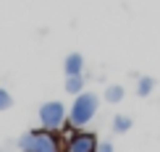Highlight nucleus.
Listing matches in <instances>:
<instances>
[{"label": "nucleus", "mask_w": 160, "mask_h": 152, "mask_svg": "<svg viewBox=\"0 0 160 152\" xmlns=\"http://www.w3.org/2000/svg\"><path fill=\"white\" fill-rule=\"evenodd\" d=\"M16 147L21 152H63V134L50 129H29L18 136Z\"/></svg>", "instance_id": "1"}, {"label": "nucleus", "mask_w": 160, "mask_h": 152, "mask_svg": "<svg viewBox=\"0 0 160 152\" xmlns=\"http://www.w3.org/2000/svg\"><path fill=\"white\" fill-rule=\"evenodd\" d=\"M100 110V97L95 95V92H82V95L74 97V102H71L68 108V123L74 129H87L92 123V118L97 115Z\"/></svg>", "instance_id": "2"}, {"label": "nucleus", "mask_w": 160, "mask_h": 152, "mask_svg": "<svg viewBox=\"0 0 160 152\" xmlns=\"http://www.w3.org/2000/svg\"><path fill=\"white\" fill-rule=\"evenodd\" d=\"M39 126L42 129H50V131H61L68 121V108L58 100H48L39 105Z\"/></svg>", "instance_id": "3"}, {"label": "nucleus", "mask_w": 160, "mask_h": 152, "mask_svg": "<svg viewBox=\"0 0 160 152\" xmlns=\"http://www.w3.org/2000/svg\"><path fill=\"white\" fill-rule=\"evenodd\" d=\"M97 134L87 129H74L63 136V152H97Z\"/></svg>", "instance_id": "4"}, {"label": "nucleus", "mask_w": 160, "mask_h": 152, "mask_svg": "<svg viewBox=\"0 0 160 152\" xmlns=\"http://www.w3.org/2000/svg\"><path fill=\"white\" fill-rule=\"evenodd\" d=\"M63 74L71 76V74H84V55L82 52H68L63 58Z\"/></svg>", "instance_id": "5"}, {"label": "nucleus", "mask_w": 160, "mask_h": 152, "mask_svg": "<svg viewBox=\"0 0 160 152\" xmlns=\"http://www.w3.org/2000/svg\"><path fill=\"white\" fill-rule=\"evenodd\" d=\"M84 84H87L84 74H71V76H66V81H63V89L68 92L71 97H76V95H82V92H84Z\"/></svg>", "instance_id": "6"}, {"label": "nucleus", "mask_w": 160, "mask_h": 152, "mask_svg": "<svg viewBox=\"0 0 160 152\" xmlns=\"http://www.w3.org/2000/svg\"><path fill=\"white\" fill-rule=\"evenodd\" d=\"M152 89H155V79H152V76H142L137 81V95L139 97H150Z\"/></svg>", "instance_id": "7"}, {"label": "nucleus", "mask_w": 160, "mask_h": 152, "mask_svg": "<svg viewBox=\"0 0 160 152\" xmlns=\"http://www.w3.org/2000/svg\"><path fill=\"white\" fill-rule=\"evenodd\" d=\"M123 97H126V89L121 87V84H110V87L105 89V100H108V102H113V105H116V102H121Z\"/></svg>", "instance_id": "8"}, {"label": "nucleus", "mask_w": 160, "mask_h": 152, "mask_svg": "<svg viewBox=\"0 0 160 152\" xmlns=\"http://www.w3.org/2000/svg\"><path fill=\"white\" fill-rule=\"evenodd\" d=\"M131 126H134V121H131L129 115H116L113 118V131H116V134H126Z\"/></svg>", "instance_id": "9"}, {"label": "nucleus", "mask_w": 160, "mask_h": 152, "mask_svg": "<svg viewBox=\"0 0 160 152\" xmlns=\"http://www.w3.org/2000/svg\"><path fill=\"white\" fill-rule=\"evenodd\" d=\"M11 105H13V97H11V92L0 87V113H3V110H8Z\"/></svg>", "instance_id": "10"}, {"label": "nucleus", "mask_w": 160, "mask_h": 152, "mask_svg": "<svg viewBox=\"0 0 160 152\" xmlns=\"http://www.w3.org/2000/svg\"><path fill=\"white\" fill-rule=\"evenodd\" d=\"M97 152H113V144L110 142H100L97 144Z\"/></svg>", "instance_id": "11"}]
</instances>
